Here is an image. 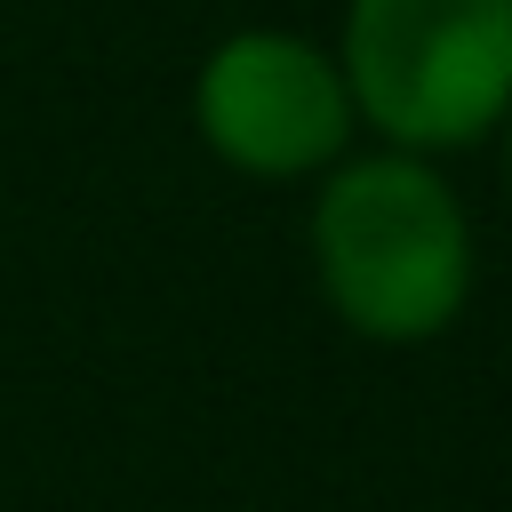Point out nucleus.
Wrapping results in <instances>:
<instances>
[{
    "instance_id": "f03ea898",
    "label": "nucleus",
    "mask_w": 512,
    "mask_h": 512,
    "mask_svg": "<svg viewBox=\"0 0 512 512\" xmlns=\"http://www.w3.org/2000/svg\"><path fill=\"white\" fill-rule=\"evenodd\" d=\"M336 64L392 152H464L512 112V0H344Z\"/></svg>"
},
{
    "instance_id": "f257e3e1",
    "label": "nucleus",
    "mask_w": 512,
    "mask_h": 512,
    "mask_svg": "<svg viewBox=\"0 0 512 512\" xmlns=\"http://www.w3.org/2000/svg\"><path fill=\"white\" fill-rule=\"evenodd\" d=\"M472 216L416 152H360L320 176L312 272L328 312L368 344H432L472 304Z\"/></svg>"
},
{
    "instance_id": "20e7f679",
    "label": "nucleus",
    "mask_w": 512,
    "mask_h": 512,
    "mask_svg": "<svg viewBox=\"0 0 512 512\" xmlns=\"http://www.w3.org/2000/svg\"><path fill=\"white\" fill-rule=\"evenodd\" d=\"M504 184H512V112H504Z\"/></svg>"
},
{
    "instance_id": "7ed1b4c3",
    "label": "nucleus",
    "mask_w": 512,
    "mask_h": 512,
    "mask_svg": "<svg viewBox=\"0 0 512 512\" xmlns=\"http://www.w3.org/2000/svg\"><path fill=\"white\" fill-rule=\"evenodd\" d=\"M192 128L224 168L288 184V176H328L336 160H352L360 112H352L336 48L280 24H248L200 56Z\"/></svg>"
}]
</instances>
